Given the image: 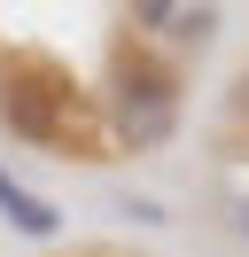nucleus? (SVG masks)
Listing matches in <instances>:
<instances>
[{
    "label": "nucleus",
    "instance_id": "nucleus-1",
    "mask_svg": "<svg viewBox=\"0 0 249 257\" xmlns=\"http://www.w3.org/2000/svg\"><path fill=\"white\" fill-rule=\"evenodd\" d=\"M0 125L47 156H78V164H101L117 148L109 117L55 55H0Z\"/></svg>",
    "mask_w": 249,
    "mask_h": 257
},
{
    "label": "nucleus",
    "instance_id": "nucleus-2",
    "mask_svg": "<svg viewBox=\"0 0 249 257\" xmlns=\"http://www.w3.org/2000/svg\"><path fill=\"white\" fill-rule=\"evenodd\" d=\"M109 109H117V148H164L179 133V70L148 55L140 39L109 47Z\"/></svg>",
    "mask_w": 249,
    "mask_h": 257
},
{
    "label": "nucleus",
    "instance_id": "nucleus-3",
    "mask_svg": "<svg viewBox=\"0 0 249 257\" xmlns=\"http://www.w3.org/2000/svg\"><path fill=\"white\" fill-rule=\"evenodd\" d=\"M133 16L148 24V32H171V39H210L218 8L210 0H133Z\"/></svg>",
    "mask_w": 249,
    "mask_h": 257
},
{
    "label": "nucleus",
    "instance_id": "nucleus-4",
    "mask_svg": "<svg viewBox=\"0 0 249 257\" xmlns=\"http://www.w3.org/2000/svg\"><path fill=\"white\" fill-rule=\"evenodd\" d=\"M0 218H8L16 234H31V241H55L62 234V210H47L39 195H31L24 179H8V172H0Z\"/></svg>",
    "mask_w": 249,
    "mask_h": 257
},
{
    "label": "nucleus",
    "instance_id": "nucleus-5",
    "mask_svg": "<svg viewBox=\"0 0 249 257\" xmlns=\"http://www.w3.org/2000/svg\"><path fill=\"white\" fill-rule=\"evenodd\" d=\"M233 226H241V234H249V195H241V203H233Z\"/></svg>",
    "mask_w": 249,
    "mask_h": 257
}]
</instances>
